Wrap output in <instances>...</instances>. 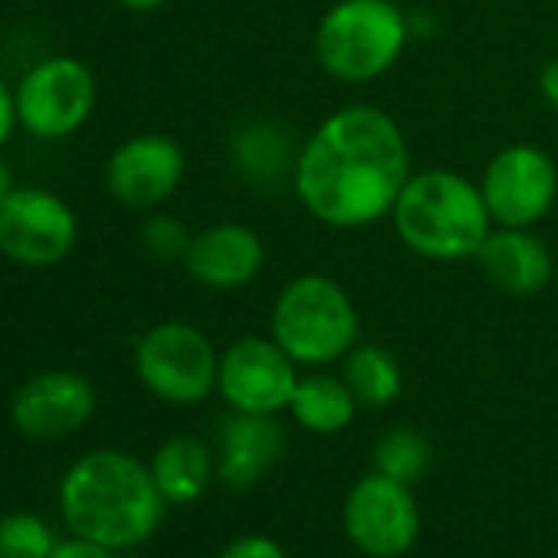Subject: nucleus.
I'll use <instances>...</instances> for the list:
<instances>
[{"instance_id":"f257e3e1","label":"nucleus","mask_w":558,"mask_h":558,"mask_svg":"<svg viewBox=\"0 0 558 558\" xmlns=\"http://www.w3.org/2000/svg\"><path fill=\"white\" fill-rule=\"evenodd\" d=\"M411 178L398 122L375 106L332 112L300 148L293 187L303 207L339 230L388 217Z\"/></svg>"},{"instance_id":"f03ea898","label":"nucleus","mask_w":558,"mask_h":558,"mask_svg":"<svg viewBox=\"0 0 558 558\" xmlns=\"http://www.w3.org/2000/svg\"><path fill=\"white\" fill-rule=\"evenodd\" d=\"M148 463L122 450L83 453L60 483V515L80 538L129 551L155 535L165 519Z\"/></svg>"},{"instance_id":"7ed1b4c3","label":"nucleus","mask_w":558,"mask_h":558,"mask_svg":"<svg viewBox=\"0 0 558 558\" xmlns=\"http://www.w3.org/2000/svg\"><path fill=\"white\" fill-rule=\"evenodd\" d=\"M391 217L404 246L427 259L476 256L493 230L483 191L470 178L444 168L411 174Z\"/></svg>"},{"instance_id":"20e7f679","label":"nucleus","mask_w":558,"mask_h":558,"mask_svg":"<svg viewBox=\"0 0 558 558\" xmlns=\"http://www.w3.org/2000/svg\"><path fill=\"white\" fill-rule=\"evenodd\" d=\"M272 339L296 365H332L355 349V303L329 276H300L276 296Z\"/></svg>"},{"instance_id":"39448f33","label":"nucleus","mask_w":558,"mask_h":558,"mask_svg":"<svg viewBox=\"0 0 558 558\" xmlns=\"http://www.w3.org/2000/svg\"><path fill=\"white\" fill-rule=\"evenodd\" d=\"M408 44V21L395 0H339L316 31V57L332 80L372 83Z\"/></svg>"},{"instance_id":"423d86ee","label":"nucleus","mask_w":558,"mask_h":558,"mask_svg":"<svg viewBox=\"0 0 558 558\" xmlns=\"http://www.w3.org/2000/svg\"><path fill=\"white\" fill-rule=\"evenodd\" d=\"M135 372L155 398L168 404H201L217 388L220 355L201 329L161 323L138 339Z\"/></svg>"},{"instance_id":"0eeeda50","label":"nucleus","mask_w":558,"mask_h":558,"mask_svg":"<svg viewBox=\"0 0 558 558\" xmlns=\"http://www.w3.org/2000/svg\"><path fill=\"white\" fill-rule=\"evenodd\" d=\"M96 96V76L83 60L50 57L27 70L17 83V122L27 135L40 142L70 138L93 116Z\"/></svg>"},{"instance_id":"6e6552de","label":"nucleus","mask_w":558,"mask_h":558,"mask_svg":"<svg viewBox=\"0 0 558 558\" xmlns=\"http://www.w3.org/2000/svg\"><path fill=\"white\" fill-rule=\"evenodd\" d=\"M342 525L349 542L368 558H401L421 535V509L408 483L375 470L349 489Z\"/></svg>"},{"instance_id":"1a4fd4ad","label":"nucleus","mask_w":558,"mask_h":558,"mask_svg":"<svg viewBox=\"0 0 558 558\" xmlns=\"http://www.w3.org/2000/svg\"><path fill=\"white\" fill-rule=\"evenodd\" d=\"M73 207L44 187H14L0 204V253L21 266H57L76 246Z\"/></svg>"},{"instance_id":"9d476101","label":"nucleus","mask_w":558,"mask_h":558,"mask_svg":"<svg viewBox=\"0 0 558 558\" xmlns=\"http://www.w3.org/2000/svg\"><path fill=\"white\" fill-rule=\"evenodd\" d=\"M480 191L493 223L529 230L551 210L558 194V171L542 148L509 145L489 158Z\"/></svg>"},{"instance_id":"9b49d317","label":"nucleus","mask_w":558,"mask_h":558,"mask_svg":"<svg viewBox=\"0 0 558 558\" xmlns=\"http://www.w3.org/2000/svg\"><path fill=\"white\" fill-rule=\"evenodd\" d=\"M296 385V362L276 345V339L246 336L220 355L217 391L233 411L279 414L290 408Z\"/></svg>"},{"instance_id":"f8f14e48","label":"nucleus","mask_w":558,"mask_h":558,"mask_svg":"<svg viewBox=\"0 0 558 558\" xmlns=\"http://www.w3.org/2000/svg\"><path fill=\"white\" fill-rule=\"evenodd\" d=\"M96 414V388L80 372H40L11 401V421L27 440H60Z\"/></svg>"},{"instance_id":"ddd939ff","label":"nucleus","mask_w":558,"mask_h":558,"mask_svg":"<svg viewBox=\"0 0 558 558\" xmlns=\"http://www.w3.org/2000/svg\"><path fill=\"white\" fill-rule=\"evenodd\" d=\"M184 151L174 138L145 132L122 142L106 165L109 194L125 207H158L168 201L184 178Z\"/></svg>"},{"instance_id":"4468645a","label":"nucleus","mask_w":558,"mask_h":558,"mask_svg":"<svg viewBox=\"0 0 558 558\" xmlns=\"http://www.w3.org/2000/svg\"><path fill=\"white\" fill-rule=\"evenodd\" d=\"M266 250L256 230L243 223H217L197 233L187 246L184 266L201 287L236 290L263 269Z\"/></svg>"},{"instance_id":"2eb2a0df","label":"nucleus","mask_w":558,"mask_h":558,"mask_svg":"<svg viewBox=\"0 0 558 558\" xmlns=\"http://www.w3.org/2000/svg\"><path fill=\"white\" fill-rule=\"evenodd\" d=\"M287 450V430L276 414H243L233 411L220 427L217 476L233 486H253Z\"/></svg>"},{"instance_id":"dca6fc26","label":"nucleus","mask_w":558,"mask_h":558,"mask_svg":"<svg viewBox=\"0 0 558 558\" xmlns=\"http://www.w3.org/2000/svg\"><path fill=\"white\" fill-rule=\"evenodd\" d=\"M476 259L483 263L489 283L509 296H532L551 279V253L525 227L489 230Z\"/></svg>"},{"instance_id":"f3484780","label":"nucleus","mask_w":558,"mask_h":558,"mask_svg":"<svg viewBox=\"0 0 558 558\" xmlns=\"http://www.w3.org/2000/svg\"><path fill=\"white\" fill-rule=\"evenodd\" d=\"M148 470H151V480H155L158 493L165 496V502L184 506L207 493V486L217 473V460L201 437L174 434L155 450Z\"/></svg>"},{"instance_id":"a211bd4d","label":"nucleus","mask_w":558,"mask_h":558,"mask_svg":"<svg viewBox=\"0 0 558 558\" xmlns=\"http://www.w3.org/2000/svg\"><path fill=\"white\" fill-rule=\"evenodd\" d=\"M290 411L296 424L306 427L310 434H339L355 421L359 401L352 388L345 385V378L316 372V375L300 378Z\"/></svg>"},{"instance_id":"6ab92c4d","label":"nucleus","mask_w":558,"mask_h":558,"mask_svg":"<svg viewBox=\"0 0 558 558\" xmlns=\"http://www.w3.org/2000/svg\"><path fill=\"white\" fill-rule=\"evenodd\" d=\"M342 362H345L342 378H345V385L352 388V395H355V401L362 408H388L404 388L401 365L388 349L355 345Z\"/></svg>"},{"instance_id":"aec40b11","label":"nucleus","mask_w":558,"mask_h":558,"mask_svg":"<svg viewBox=\"0 0 558 558\" xmlns=\"http://www.w3.org/2000/svg\"><path fill=\"white\" fill-rule=\"evenodd\" d=\"M296 155L287 129L272 122H253L233 138V158L240 171L253 181H279L287 171L296 168Z\"/></svg>"},{"instance_id":"412c9836","label":"nucleus","mask_w":558,"mask_h":558,"mask_svg":"<svg viewBox=\"0 0 558 558\" xmlns=\"http://www.w3.org/2000/svg\"><path fill=\"white\" fill-rule=\"evenodd\" d=\"M430 440L414 427H395L388 430L375 447V470L398 480V483H417L430 466Z\"/></svg>"},{"instance_id":"4be33fe9","label":"nucleus","mask_w":558,"mask_h":558,"mask_svg":"<svg viewBox=\"0 0 558 558\" xmlns=\"http://www.w3.org/2000/svg\"><path fill=\"white\" fill-rule=\"evenodd\" d=\"M57 548L53 529L27 509L0 515V558H50Z\"/></svg>"},{"instance_id":"5701e85b","label":"nucleus","mask_w":558,"mask_h":558,"mask_svg":"<svg viewBox=\"0 0 558 558\" xmlns=\"http://www.w3.org/2000/svg\"><path fill=\"white\" fill-rule=\"evenodd\" d=\"M142 240H145L148 253H155V256H161V259H178V256L184 259L194 236H191V233L184 230V223H178L174 217L158 214V217H151V220L142 227Z\"/></svg>"},{"instance_id":"b1692460","label":"nucleus","mask_w":558,"mask_h":558,"mask_svg":"<svg viewBox=\"0 0 558 558\" xmlns=\"http://www.w3.org/2000/svg\"><path fill=\"white\" fill-rule=\"evenodd\" d=\"M217 558H290V555L269 535H240Z\"/></svg>"},{"instance_id":"393cba45","label":"nucleus","mask_w":558,"mask_h":558,"mask_svg":"<svg viewBox=\"0 0 558 558\" xmlns=\"http://www.w3.org/2000/svg\"><path fill=\"white\" fill-rule=\"evenodd\" d=\"M50 558H119V551L116 548H106L99 542H89V538L73 535L66 542H57V548H53Z\"/></svg>"},{"instance_id":"a878e982","label":"nucleus","mask_w":558,"mask_h":558,"mask_svg":"<svg viewBox=\"0 0 558 558\" xmlns=\"http://www.w3.org/2000/svg\"><path fill=\"white\" fill-rule=\"evenodd\" d=\"M21 122H17V99H14V89L0 80V148L8 145V138L14 135V129H17Z\"/></svg>"},{"instance_id":"bb28decb","label":"nucleus","mask_w":558,"mask_h":558,"mask_svg":"<svg viewBox=\"0 0 558 558\" xmlns=\"http://www.w3.org/2000/svg\"><path fill=\"white\" fill-rule=\"evenodd\" d=\"M538 89H542L545 102H548L551 109H558V60L545 63V70H542V76H538Z\"/></svg>"},{"instance_id":"cd10ccee","label":"nucleus","mask_w":558,"mask_h":558,"mask_svg":"<svg viewBox=\"0 0 558 558\" xmlns=\"http://www.w3.org/2000/svg\"><path fill=\"white\" fill-rule=\"evenodd\" d=\"M14 171H11V165L4 161V158H0V204H4L11 194H14Z\"/></svg>"},{"instance_id":"c85d7f7f","label":"nucleus","mask_w":558,"mask_h":558,"mask_svg":"<svg viewBox=\"0 0 558 558\" xmlns=\"http://www.w3.org/2000/svg\"><path fill=\"white\" fill-rule=\"evenodd\" d=\"M119 4H122L125 11H135V14H151V11L165 8L168 0H119Z\"/></svg>"}]
</instances>
